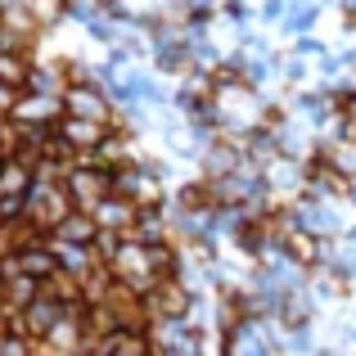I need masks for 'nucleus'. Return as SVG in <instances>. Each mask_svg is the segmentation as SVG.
Segmentation results:
<instances>
[{
    "label": "nucleus",
    "instance_id": "f257e3e1",
    "mask_svg": "<svg viewBox=\"0 0 356 356\" xmlns=\"http://www.w3.org/2000/svg\"><path fill=\"white\" fill-rule=\"evenodd\" d=\"M63 190H68V199H72L77 212H95L99 203L113 194V172H104V167H95L90 158H81L77 167H68Z\"/></svg>",
    "mask_w": 356,
    "mask_h": 356
},
{
    "label": "nucleus",
    "instance_id": "f03ea898",
    "mask_svg": "<svg viewBox=\"0 0 356 356\" xmlns=\"http://www.w3.org/2000/svg\"><path fill=\"white\" fill-rule=\"evenodd\" d=\"M113 194L136 208H163V185H158V172L149 163H127L113 172Z\"/></svg>",
    "mask_w": 356,
    "mask_h": 356
},
{
    "label": "nucleus",
    "instance_id": "7ed1b4c3",
    "mask_svg": "<svg viewBox=\"0 0 356 356\" xmlns=\"http://www.w3.org/2000/svg\"><path fill=\"white\" fill-rule=\"evenodd\" d=\"M72 212V199L63 185H50V181H36L32 194H27V221H32L41 235H54L59 221Z\"/></svg>",
    "mask_w": 356,
    "mask_h": 356
},
{
    "label": "nucleus",
    "instance_id": "20e7f679",
    "mask_svg": "<svg viewBox=\"0 0 356 356\" xmlns=\"http://www.w3.org/2000/svg\"><path fill=\"white\" fill-rule=\"evenodd\" d=\"M63 118H81V122H99V127H113V99L99 81H81V86L63 90Z\"/></svg>",
    "mask_w": 356,
    "mask_h": 356
},
{
    "label": "nucleus",
    "instance_id": "39448f33",
    "mask_svg": "<svg viewBox=\"0 0 356 356\" xmlns=\"http://www.w3.org/2000/svg\"><path fill=\"white\" fill-rule=\"evenodd\" d=\"M63 312H68V307H63V302H54L50 293H36L32 302H27L23 312H18V330H23L32 343H45V339L54 334V325L63 321Z\"/></svg>",
    "mask_w": 356,
    "mask_h": 356
},
{
    "label": "nucleus",
    "instance_id": "423d86ee",
    "mask_svg": "<svg viewBox=\"0 0 356 356\" xmlns=\"http://www.w3.org/2000/svg\"><path fill=\"white\" fill-rule=\"evenodd\" d=\"M149 312H154V321H190V312H194L190 284L185 280H163L149 293Z\"/></svg>",
    "mask_w": 356,
    "mask_h": 356
},
{
    "label": "nucleus",
    "instance_id": "0eeeda50",
    "mask_svg": "<svg viewBox=\"0 0 356 356\" xmlns=\"http://www.w3.org/2000/svg\"><path fill=\"white\" fill-rule=\"evenodd\" d=\"M275 243H280V257H289L293 266H325V243L312 230H302L298 221H289Z\"/></svg>",
    "mask_w": 356,
    "mask_h": 356
},
{
    "label": "nucleus",
    "instance_id": "6e6552de",
    "mask_svg": "<svg viewBox=\"0 0 356 356\" xmlns=\"http://www.w3.org/2000/svg\"><path fill=\"white\" fill-rule=\"evenodd\" d=\"M59 118H63L59 95H27V90L9 113V122H18V127H59Z\"/></svg>",
    "mask_w": 356,
    "mask_h": 356
},
{
    "label": "nucleus",
    "instance_id": "1a4fd4ad",
    "mask_svg": "<svg viewBox=\"0 0 356 356\" xmlns=\"http://www.w3.org/2000/svg\"><path fill=\"white\" fill-rule=\"evenodd\" d=\"M54 136H59L63 145L72 149V154L90 158V154H95L99 145H104L108 127H99V122H81V118H59V127H54Z\"/></svg>",
    "mask_w": 356,
    "mask_h": 356
},
{
    "label": "nucleus",
    "instance_id": "9d476101",
    "mask_svg": "<svg viewBox=\"0 0 356 356\" xmlns=\"http://www.w3.org/2000/svg\"><path fill=\"white\" fill-rule=\"evenodd\" d=\"M90 217H95V226L108 230V235H131V226H136L140 208H136V203H127V199H118V194H108V199L99 203Z\"/></svg>",
    "mask_w": 356,
    "mask_h": 356
},
{
    "label": "nucleus",
    "instance_id": "9b49d317",
    "mask_svg": "<svg viewBox=\"0 0 356 356\" xmlns=\"http://www.w3.org/2000/svg\"><path fill=\"white\" fill-rule=\"evenodd\" d=\"M176 208L185 212V217H203V212H217V190H212V181L203 176V181H190L176 190Z\"/></svg>",
    "mask_w": 356,
    "mask_h": 356
},
{
    "label": "nucleus",
    "instance_id": "f8f14e48",
    "mask_svg": "<svg viewBox=\"0 0 356 356\" xmlns=\"http://www.w3.org/2000/svg\"><path fill=\"white\" fill-rule=\"evenodd\" d=\"M18 257V270H23V275H32L36 284H45V280L54 275V270H59V261H54V252H50V243H27V248H18L14 252Z\"/></svg>",
    "mask_w": 356,
    "mask_h": 356
},
{
    "label": "nucleus",
    "instance_id": "ddd939ff",
    "mask_svg": "<svg viewBox=\"0 0 356 356\" xmlns=\"http://www.w3.org/2000/svg\"><path fill=\"white\" fill-rule=\"evenodd\" d=\"M54 239H63V243H81V248H95V239H99V226H95V217H90V212H77V208H72L68 217L59 221Z\"/></svg>",
    "mask_w": 356,
    "mask_h": 356
},
{
    "label": "nucleus",
    "instance_id": "4468645a",
    "mask_svg": "<svg viewBox=\"0 0 356 356\" xmlns=\"http://www.w3.org/2000/svg\"><path fill=\"white\" fill-rule=\"evenodd\" d=\"M131 239H140V243H172V221H163V208H140L136 226H131Z\"/></svg>",
    "mask_w": 356,
    "mask_h": 356
},
{
    "label": "nucleus",
    "instance_id": "2eb2a0df",
    "mask_svg": "<svg viewBox=\"0 0 356 356\" xmlns=\"http://www.w3.org/2000/svg\"><path fill=\"white\" fill-rule=\"evenodd\" d=\"M27 95H59L63 99V90H68V81H63V72H59V63H32V72H27Z\"/></svg>",
    "mask_w": 356,
    "mask_h": 356
},
{
    "label": "nucleus",
    "instance_id": "dca6fc26",
    "mask_svg": "<svg viewBox=\"0 0 356 356\" xmlns=\"http://www.w3.org/2000/svg\"><path fill=\"white\" fill-rule=\"evenodd\" d=\"M32 185H36V172L9 158L5 172H0V199H27V194H32Z\"/></svg>",
    "mask_w": 356,
    "mask_h": 356
},
{
    "label": "nucleus",
    "instance_id": "f3484780",
    "mask_svg": "<svg viewBox=\"0 0 356 356\" xmlns=\"http://www.w3.org/2000/svg\"><path fill=\"white\" fill-rule=\"evenodd\" d=\"M32 63H36V54H27V50H0V81L14 86V90H23Z\"/></svg>",
    "mask_w": 356,
    "mask_h": 356
},
{
    "label": "nucleus",
    "instance_id": "a211bd4d",
    "mask_svg": "<svg viewBox=\"0 0 356 356\" xmlns=\"http://www.w3.org/2000/svg\"><path fill=\"white\" fill-rule=\"evenodd\" d=\"M0 289H5V307H9V312H23V307L41 293V284H36L32 275H23V270L9 275V280H0Z\"/></svg>",
    "mask_w": 356,
    "mask_h": 356
},
{
    "label": "nucleus",
    "instance_id": "6ab92c4d",
    "mask_svg": "<svg viewBox=\"0 0 356 356\" xmlns=\"http://www.w3.org/2000/svg\"><path fill=\"white\" fill-rule=\"evenodd\" d=\"M27 9H32L36 32H45V27L63 23V14H68V0H27Z\"/></svg>",
    "mask_w": 356,
    "mask_h": 356
},
{
    "label": "nucleus",
    "instance_id": "aec40b11",
    "mask_svg": "<svg viewBox=\"0 0 356 356\" xmlns=\"http://www.w3.org/2000/svg\"><path fill=\"white\" fill-rule=\"evenodd\" d=\"M312 23H316V5H298V9H289V14H284L289 32H307Z\"/></svg>",
    "mask_w": 356,
    "mask_h": 356
},
{
    "label": "nucleus",
    "instance_id": "412c9836",
    "mask_svg": "<svg viewBox=\"0 0 356 356\" xmlns=\"http://www.w3.org/2000/svg\"><path fill=\"white\" fill-rule=\"evenodd\" d=\"M330 266L339 270L343 280H348V275H356V248H348V252H339V261H330Z\"/></svg>",
    "mask_w": 356,
    "mask_h": 356
},
{
    "label": "nucleus",
    "instance_id": "4be33fe9",
    "mask_svg": "<svg viewBox=\"0 0 356 356\" xmlns=\"http://www.w3.org/2000/svg\"><path fill=\"white\" fill-rule=\"evenodd\" d=\"M339 136L348 140V145H356V104L348 108V113H343V122H339Z\"/></svg>",
    "mask_w": 356,
    "mask_h": 356
},
{
    "label": "nucleus",
    "instance_id": "5701e85b",
    "mask_svg": "<svg viewBox=\"0 0 356 356\" xmlns=\"http://www.w3.org/2000/svg\"><path fill=\"white\" fill-rule=\"evenodd\" d=\"M261 18H284V0H270V5L261 9Z\"/></svg>",
    "mask_w": 356,
    "mask_h": 356
},
{
    "label": "nucleus",
    "instance_id": "b1692460",
    "mask_svg": "<svg viewBox=\"0 0 356 356\" xmlns=\"http://www.w3.org/2000/svg\"><path fill=\"white\" fill-rule=\"evenodd\" d=\"M298 54H321V41H312V36H302V41H298Z\"/></svg>",
    "mask_w": 356,
    "mask_h": 356
},
{
    "label": "nucleus",
    "instance_id": "393cba45",
    "mask_svg": "<svg viewBox=\"0 0 356 356\" xmlns=\"http://www.w3.org/2000/svg\"><path fill=\"white\" fill-rule=\"evenodd\" d=\"M5 122H9V118H0V136H5Z\"/></svg>",
    "mask_w": 356,
    "mask_h": 356
},
{
    "label": "nucleus",
    "instance_id": "a878e982",
    "mask_svg": "<svg viewBox=\"0 0 356 356\" xmlns=\"http://www.w3.org/2000/svg\"><path fill=\"white\" fill-rule=\"evenodd\" d=\"M352 339H356V330H352Z\"/></svg>",
    "mask_w": 356,
    "mask_h": 356
}]
</instances>
